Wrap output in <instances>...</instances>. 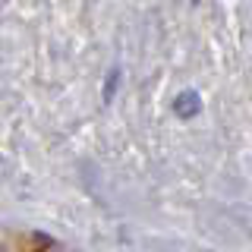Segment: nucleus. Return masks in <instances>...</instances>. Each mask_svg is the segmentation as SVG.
<instances>
[{"label":"nucleus","mask_w":252,"mask_h":252,"mask_svg":"<svg viewBox=\"0 0 252 252\" xmlns=\"http://www.w3.org/2000/svg\"><path fill=\"white\" fill-rule=\"evenodd\" d=\"M177 114H183V117H189V114H195V107H199V94L195 92H186V94H180L177 98Z\"/></svg>","instance_id":"1"}]
</instances>
